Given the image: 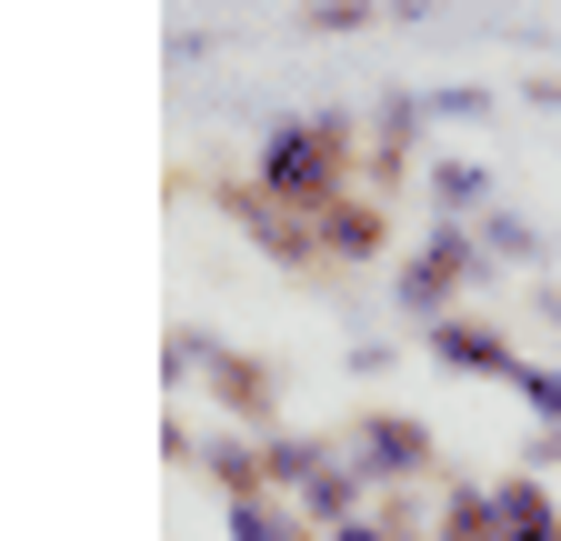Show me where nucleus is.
<instances>
[{
    "instance_id": "nucleus-1",
    "label": "nucleus",
    "mask_w": 561,
    "mask_h": 541,
    "mask_svg": "<svg viewBox=\"0 0 561 541\" xmlns=\"http://www.w3.org/2000/svg\"><path fill=\"white\" fill-rule=\"evenodd\" d=\"M341 161H351V130L341 120H311V130H280V141L261 151V181H271V200H331L341 191Z\"/></svg>"
},
{
    "instance_id": "nucleus-2",
    "label": "nucleus",
    "mask_w": 561,
    "mask_h": 541,
    "mask_svg": "<svg viewBox=\"0 0 561 541\" xmlns=\"http://www.w3.org/2000/svg\"><path fill=\"white\" fill-rule=\"evenodd\" d=\"M231 531H241V541H301V531H291V521H280L271 502H241V511H231Z\"/></svg>"
},
{
    "instance_id": "nucleus-3",
    "label": "nucleus",
    "mask_w": 561,
    "mask_h": 541,
    "mask_svg": "<svg viewBox=\"0 0 561 541\" xmlns=\"http://www.w3.org/2000/svg\"><path fill=\"white\" fill-rule=\"evenodd\" d=\"M331 241H341V251H371L381 221H371V211H341V200H331Z\"/></svg>"
},
{
    "instance_id": "nucleus-4",
    "label": "nucleus",
    "mask_w": 561,
    "mask_h": 541,
    "mask_svg": "<svg viewBox=\"0 0 561 541\" xmlns=\"http://www.w3.org/2000/svg\"><path fill=\"white\" fill-rule=\"evenodd\" d=\"M371 451H381V461H421V441H411V422H371Z\"/></svg>"
}]
</instances>
